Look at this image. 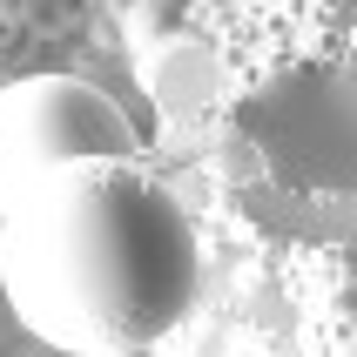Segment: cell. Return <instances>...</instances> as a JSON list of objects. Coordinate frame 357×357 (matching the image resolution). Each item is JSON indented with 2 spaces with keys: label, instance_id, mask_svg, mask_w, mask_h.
Returning <instances> with one entry per match:
<instances>
[{
  "label": "cell",
  "instance_id": "cell-1",
  "mask_svg": "<svg viewBox=\"0 0 357 357\" xmlns=\"http://www.w3.org/2000/svg\"><path fill=\"white\" fill-rule=\"evenodd\" d=\"M196 222L142 155H88L0 209V290L61 357H142L189 317Z\"/></svg>",
  "mask_w": 357,
  "mask_h": 357
},
{
  "label": "cell",
  "instance_id": "cell-2",
  "mask_svg": "<svg viewBox=\"0 0 357 357\" xmlns=\"http://www.w3.org/2000/svg\"><path fill=\"white\" fill-rule=\"evenodd\" d=\"M250 162L277 189L351 196L357 189V61H290L229 108Z\"/></svg>",
  "mask_w": 357,
  "mask_h": 357
},
{
  "label": "cell",
  "instance_id": "cell-3",
  "mask_svg": "<svg viewBox=\"0 0 357 357\" xmlns=\"http://www.w3.org/2000/svg\"><path fill=\"white\" fill-rule=\"evenodd\" d=\"M88 155H142L128 108L81 75H20L0 88V209Z\"/></svg>",
  "mask_w": 357,
  "mask_h": 357
}]
</instances>
